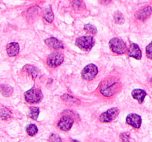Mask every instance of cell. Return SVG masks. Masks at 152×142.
<instances>
[{
	"label": "cell",
	"mask_w": 152,
	"mask_h": 142,
	"mask_svg": "<svg viewBox=\"0 0 152 142\" xmlns=\"http://www.w3.org/2000/svg\"><path fill=\"white\" fill-rule=\"evenodd\" d=\"M129 135L127 133H123L120 135V138H121L122 142H129Z\"/></svg>",
	"instance_id": "27"
},
{
	"label": "cell",
	"mask_w": 152,
	"mask_h": 142,
	"mask_svg": "<svg viewBox=\"0 0 152 142\" xmlns=\"http://www.w3.org/2000/svg\"><path fill=\"white\" fill-rule=\"evenodd\" d=\"M1 94L4 96H10L13 93V88L8 85L1 84Z\"/></svg>",
	"instance_id": "18"
},
{
	"label": "cell",
	"mask_w": 152,
	"mask_h": 142,
	"mask_svg": "<svg viewBox=\"0 0 152 142\" xmlns=\"http://www.w3.org/2000/svg\"><path fill=\"white\" fill-rule=\"evenodd\" d=\"M95 44V40L92 36H86L77 38L75 44L85 51H88L93 47Z\"/></svg>",
	"instance_id": "3"
},
{
	"label": "cell",
	"mask_w": 152,
	"mask_h": 142,
	"mask_svg": "<svg viewBox=\"0 0 152 142\" xmlns=\"http://www.w3.org/2000/svg\"><path fill=\"white\" fill-rule=\"evenodd\" d=\"M84 30L87 33H89L91 34H96L97 33L96 28L91 24H86L84 25Z\"/></svg>",
	"instance_id": "23"
},
{
	"label": "cell",
	"mask_w": 152,
	"mask_h": 142,
	"mask_svg": "<svg viewBox=\"0 0 152 142\" xmlns=\"http://www.w3.org/2000/svg\"><path fill=\"white\" fill-rule=\"evenodd\" d=\"M132 95L134 99L138 101L140 104H142L143 102L144 99L146 96V93L141 89H135V90H132Z\"/></svg>",
	"instance_id": "14"
},
{
	"label": "cell",
	"mask_w": 152,
	"mask_h": 142,
	"mask_svg": "<svg viewBox=\"0 0 152 142\" xmlns=\"http://www.w3.org/2000/svg\"><path fill=\"white\" fill-rule=\"evenodd\" d=\"M43 18H44L48 22L51 23V22H53V19H54V15H53V10H52L51 7H50V5L45 9L44 12H43Z\"/></svg>",
	"instance_id": "16"
},
{
	"label": "cell",
	"mask_w": 152,
	"mask_h": 142,
	"mask_svg": "<svg viewBox=\"0 0 152 142\" xmlns=\"http://www.w3.org/2000/svg\"><path fill=\"white\" fill-rule=\"evenodd\" d=\"M25 99L28 103H39L42 99V93L40 89L37 87H33L25 93Z\"/></svg>",
	"instance_id": "2"
},
{
	"label": "cell",
	"mask_w": 152,
	"mask_h": 142,
	"mask_svg": "<svg viewBox=\"0 0 152 142\" xmlns=\"http://www.w3.org/2000/svg\"><path fill=\"white\" fill-rule=\"evenodd\" d=\"M71 142H80V141H78L77 140H72L71 141Z\"/></svg>",
	"instance_id": "29"
},
{
	"label": "cell",
	"mask_w": 152,
	"mask_h": 142,
	"mask_svg": "<svg viewBox=\"0 0 152 142\" xmlns=\"http://www.w3.org/2000/svg\"><path fill=\"white\" fill-rule=\"evenodd\" d=\"M129 56L130 57L134 58V59L140 60L142 57V52H141L140 48L139 47L138 44L135 43L131 44L130 47L129 49Z\"/></svg>",
	"instance_id": "10"
},
{
	"label": "cell",
	"mask_w": 152,
	"mask_h": 142,
	"mask_svg": "<svg viewBox=\"0 0 152 142\" xmlns=\"http://www.w3.org/2000/svg\"><path fill=\"white\" fill-rule=\"evenodd\" d=\"M109 47L111 51L117 54H123L126 51V44L119 38H113L109 41Z\"/></svg>",
	"instance_id": "4"
},
{
	"label": "cell",
	"mask_w": 152,
	"mask_h": 142,
	"mask_svg": "<svg viewBox=\"0 0 152 142\" xmlns=\"http://www.w3.org/2000/svg\"><path fill=\"white\" fill-rule=\"evenodd\" d=\"M72 7L74 10H80L85 8V3L83 0H73L72 1Z\"/></svg>",
	"instance_id": "21"
},
{
	"label": "cell",
	"mask_w": 152,
	"mask_h": 142,
	"mask_svg": "<svg viewBox=\"0 0 152 142\" xmlns=\"http://www.w3.org/2000/svg\"><path fill=\"white\" fill-rule=\"evenodd\" d=\"M7 55L10 57L16 56L19 52V45L16 42H11L7 44L6 47Z\"/></svg>",
	"instance_id": "13"
},
{
	"label": "cell",
	"mask_w": 152,
	"mask_h": 142,
	"mask_svg": "<svg viewBox=\"0 0 152 142\" xmlns=\"http://www.w3.org/2000/svg\"><path fill=\"white\" fill-rule=\"evenodd\" d=\"M151 84H152V80H151Z\"/></svg>",
	"instance_id": "30"
},
{
	"label": "cell",
	"mask_w": 152,
	"mask_h": 142,
	"mask_svg": "<svg viewBox=\"0 0 152 142\" xmlns=\"http://www.w3.org/2000/svg\"><path fill=\"white\" fill-rule=\"evenodd\" d=\"M49 142H62V139L60 138L58 135L56 134H51L49 137L48 139Z\"/></svg>",
	"instance_id": "25"
},
{
	"label": "cell",
	"mask_w": 152,
	"mask_h": 142,
	"mask_svg": "<svg viewBox=\"0 0 152 142\" xmlns=\"http://www.w3.org/2000/svg\"><path fill=\"white\" fill-rule=\"evenodd\" d=\"M61 99L64 101L66 104H68L70 106H79L80 104V101L78 99H75L73 96H70L68 94H64L61 97Z\"/></svg>",
	"instance_id": "15"
},
{
	"label": "cell",
	"mask_w": 152,
	"mask_h": 142,
	"mask_svg": "<svg viewBox=\"0 0 152 142\" xmlns=\"http://www.w3.org/2000/svg\"><path fill=\"white\" fill-rule=\"evenodd\" d=\"M74 118L68 115H64L59 119L57 127L62 131H68L72 127Z\"/></svg>",
	"instance_id": "8"
},
{
	"label": "cell",
	"mask_w": 152,
	"mask_h": 142,
	"mask_svg": "<svg viewBox=\"0 0 152 142\" xmlns=\"http://www.w3.org/2000/svg\"><path fill=\"white\" fill-rule=\"evenodd\" d=\"M26 132L28 133V135L30 136H34L38 132V128L35 124H29L26 128Z\"/></svg>",
	"instance_id": "20"
},
{
	"label": "cell",
	"mask_w": 152,
	"mask_h": 142,
	"mask_svg": "<svg viewBox=\"0 0 152 142\" xmlns=\"http://www.w3.org/2000/svg\"><path fill=\"white\" fill-rule=\"evenodd\" d=\"M151 12L152 7L151 6H147V7L140 10L139 11L136 13V17L139 20L145 21L149 17L150 15L151 14Z\"/></svg>",
	"instance_id": "11"
},
{
	"label": "cell",
	"mask_w": 152,
	"mask_h": 142,
	"mask_svg": "<svg viewBox=\"0 0 152 142\" xmlns=\"http://www.w3.org/2000/svg\"><path fill=\"white\" fill-rule=\"evenodd\" d=\"M145 50H146V55L148 56V58H149L150 59H152V41L148 44V45L146 47Z\"/></svg>",
	"instance_id": "26"
},
{
	"label": "cell",
	"mask_w": 152,
	"mask_h": 142,
	"mask_svg": "<svg viewBox=\"0 0 152 142\" xmlns=\"http://www.w3.org/2000/svg\"><path fill=\"white\" fill-rule=\"evenodd\" d=\"M64 61V56L60 53H53L48 57L47 64L50 67L54 68L59 66Z\"/></svg>",
	"instance_id": "6"
},
{
	"label": "cell",
	"mask_w": 152,
	"mask_h": 142,
	"mask_svg": "<svg viewBox=\"0 0 152 142\" xmlns=\"http://www.w3.org/2000/svg\"><path fill=\"white\" fill-rule=\"evenodd\" d=\"M39 114V109L37 106H31L30 108L29 116L34 120H37L38 118Z\"/></svg>",
	"instance_id": "19"
},
{
	"label": "cell",
	"mask_w": 152,
	"mask_h": 142,
	"mask_svg": "<svg viewBox=\"0 0 152 142\" xmlns=\"http://www.w3.org/2000/svg\"><path fill=\"white\" fill-rule=\"evenodd\" d=\"M126 123L134 128H140L142 124V118L139 115L131 113L126 117Z\"/></svg>",
	"instance_id": "9"
},
{
	"label": "cell",
	"mask_w": 152,
	"mask_h": 142,
	"mask_svg": "<svg viewBox=\"0 0 152 142\" xmlns=\"http://www.w3.org/2000/svg\"><path fill=\"white\" fill-rule=\"evenodd\" d=\"M11 117V112L7 108L1 109V118L2 120H7Z\"/></svg>",
	"instance_id": "24"
},
{
	"label": "cell",
	"mask_w": 152,
	"mask_h": 142,
	"mask_svg": "<svg viewBox=\"0 0 152 142\" xmlns=\"http://www.w3.org/2000/svg\"><path fill=\"white\" fill-rule=\"evenodd\" d=\"M97 72V67L95 64H90L87 65V66H86L83 68L81 75L83 79L87 80V81H91V80L94 78Z\"/></svg>",
	"instance_id": "5"
},
{
	"label": "cell",
	"mask_w": 152,
	"mask_h": 142,
	"mask_svg": "<svg viewBox=\"0 0 152 142\" xmlns=\"http://www.w3.org/2000/svg\"><path fill=\"white\" fill-rule=\"evenodd\" d=\"M45 44H47L49 47H50V48L62 49L64 47L63 44H62L59 40H58L57 38H53V37L46 38V39L45 40Z\"/></svg>",
	"instance_id": "12"
},
{
	"label": "cell",
	"mask_w": 152,
	"mask_h": 142,
	"mask_svg": "<svg viewBox=\"0 0 152 142\" xmlns=\"http://www.w3.org/2000/svg\"><path fill=\"white\" fill-rule=\"evenodd\" d=\"M24 70H25L26 72H28V73H29V75H31L33 78H36V77L38 75V70H37L34 66H32V65H26V66L24 67Z\"/></svg>",
	"instance_id": "17"
},
{
	"label": "cell",
	"mask_w": 152,
	"mask_h": 142,
	"mask_svg": "<svg viewBox=\"0 0 152 142\" xmlns=\"http://www.w3.org/2000/svg\"><path fill=\"white\" fill-rule=\"evenodd\" d=\"M99 1L102 4H108L111 1V0H99Z\"/></svg>",
	"instance_id": "28"
},
{
	"label": "cell",
	"mask_w": 152,
	"mask_h": 142,
	"mask_svg": "<svg viewBox=\"0 0 152 142\" xmlns=\"http://www.w3.org/2000/svg\"><path fill=\"white\" fill-rule=\"evenodd\" d=\"M119 87H120V85H119L118 81L114 78H110L105 80L102 83L99 87V90L104 96L110 97V96H114L118 91Z\"/></svg>",
	"instance_id": "1"
},
{
	"label": "cell",
	"mask_w": 152,
	"mask_h": 142,
	"mask_svg": "<svg viewBox=\"0 0 152 142\" xmlns=\"http://www.w3.org/2000/svg\"><path fill=\"white\" fill-rule=\"evenodd\" d=\"M119 109L117 108H111L108 110L102 113L99 116V121L101 122H111L118 115Z\"/></svg>",
	"instance_id": "7"
},
{
	"label": "cell",
	"mask_w": 152,
	"mask_h": 142,
	"mask_svg": "<svg viewBox=\"0 0 152 142\" xmlns=\"http://www.w3.org/2000/svg\"><path fill=\"white\" fill-rule=\"evenodd\" d=\"M114 19L115 22L119 25H123L125 22V18L120 12H116L114 14Z\"/></svg>",
	"instance_id": "22"
}]
</instances>
